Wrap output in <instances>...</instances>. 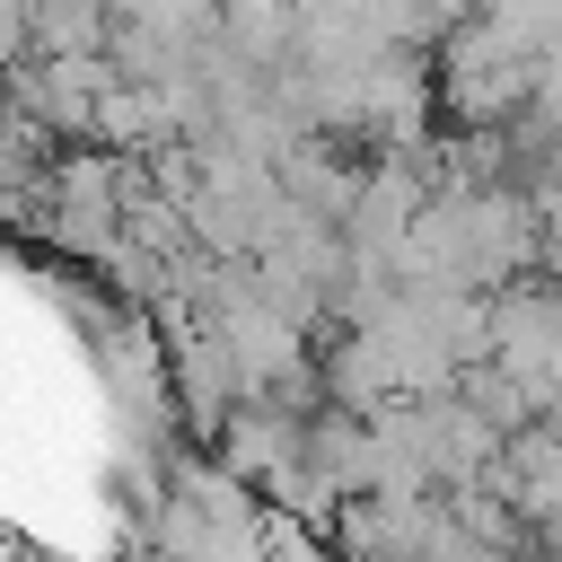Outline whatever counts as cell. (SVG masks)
<instances>
[{
  "label": "cell",
  "mask_w": 562,
  "mask_h": 562,
  "mask_svg": "<svg viewBox=\"0 0 562 562\" xmlns=\"http://www.w3.org/2000/svg\"><path fill=\"white\" fill-rule=\"evenodd\" d=\"M35 53H105L114 44V9L105 0H26Z\"/></svg>",
  "instance_id": "2"
},
{
  "label": "cell",
  "mask_w": 562,
  "mask_h": 562,
  "mask_svg": "<svg viewBox=\"0 0 562 562\" xmlns=\"http://www.w3.org/2000/svg\"><path fill=\"white\" fill-rule=\"evenodd\" d=\"M123 211H132V193H123L114 158H70L53 176V228L70 246H114L123 237Z\"/></svg>",
  "instance_id": "1"
}]
</instances>
